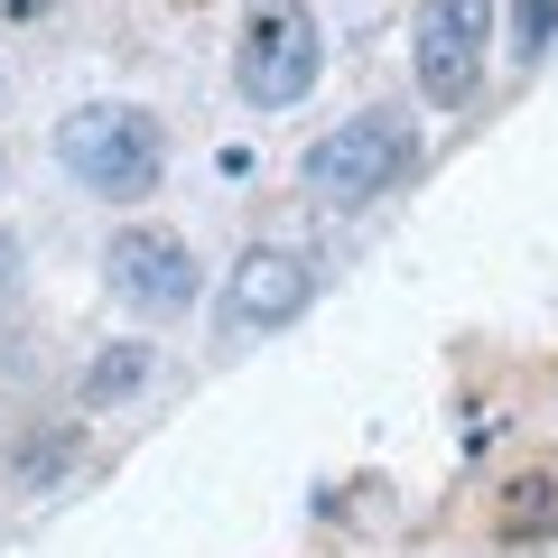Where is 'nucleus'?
Listing matches in <instances>:
<instances>
[{
    "mask_svg": "<svg viewBox=\"0 0 558 558\" xmlns=\"http://www.w3.org/2000/svg\"><path fill=\"white\" fill-rule=\"evenodd\" d=\"M410 168H418V121L410 112H354L326 140H307L299 186L317 205H373V196H391Z\"/></svg>",
    "mask_w": 558,
    "mask_h": 558,
    "instance_id": "nucleus-1",
    "label": "nucleus"
},
{
    "mask_svg": "<svg viewBox=\"0 0 558 558\" xmlns=\"http://www.w3.org/2000/svg\"><path fill=\"white\" fill-rule=\"evenodd\" d=\"M57 159H65L75 186H94V196H112V205H140L159 186V168H168V140H159V121L131 112V102H94V112L57 121Z\"/></svg>",
    "mask_w": 558,
    "mask_h": 558,
    "instance_id": "nucleus-2",
    "label": "nucleus"
},
{
    "mask_svg": "<svg viewBox=\"0 0 558 558\" xmlns=\"http://www.w3.org/2000/svg\"><path fill=\"white\" fill-rule=\"evenodd\" d=\"M317 65H326L317 10H307V0H252V20H242V57H233L242 102H260V112H289V102H307Z\"/></svg>",
    "mask_w": 558,
    "mask_h": 558,
    "instance_id": "nucleus-3",
    "label": "nucleus"
},
{
    "mask_svg": "<svg viewBox=\"0 0 558 558\" xmlns=\"http://www.w3.org/2000/svg\"><path fill=\"white\" fill-rule=\"evenodd\" d=\"M484 38H494V0H418V94L465 102L484 84Z\"/></svg>",
    "mask_w": 558,
    "mask_h": 558,
    "instance_id": "nucleus-4",
    "label": "nucleus"
},
{
    "mask_svg": "<svg viewBox=\"0 0 558 558\" xmlns=\"http://www.w3.org/2000/svg\"><path fill=\"white\" fill-rule=\"evenodd\" d=\"M102 260H112V289L140 317H186V307H196V252H186V233L131 223V233H112Z\"/></svg>",
    "mask_w": 558,
    "mask_h": 558,
    "instance_id": "nucleus-5",
    "label": "nucleus"
},
{
    "mask_svg": "<svg viewBox=\"0 0 558 558\" xmlns=\"http://www.w3.org/2000/svg\"><path fill=\"white\" fill-rule=\"evenodd\" d=\"M307 299H317V270H307L299 252H242L233 279H223V336H270V326L307 317Z\"/></svg>",
    "mask_w": 558,
    "mask_h": 558,
    "instance_id": "nucleus-6",
    "label": "nucleus"
},
{
    "mask_svg": "<svg viewBox=\"0 0 558 558\" xmlns=\"http://www.w3.org/2000/svg\"><path fill=\"white\" fill-rule=\"evenodd\" d=\"M494 521H502V539H549L558 531V475H512Z\"/></svg>",
    "mask_w": 558,
    "mask_h": 558,
    "instance_id": "nucleus-7",
    "label": "nucleus"
},
{
    "mask_svg": "<svg viewBox=\"0 0 558 558\" xmlns=\"http://www.w3.org/2000/svg\"><path fill=\"white\" fill-rule=\"evenodd\" d=\"M549 38H558V0H512V57L539 65V57H549Z\"/></svg>",
    "mask_w": 558,
    "mask_h": 558,
    "instance_id": "nucleus-8",
    "label": "nucleus"
},
{
    "mask_svg": "<svg viewBox=\"0 0 558 558\" xmlns=\"http://www.w3.org/2000/svg\"><path fill=\"white\" fill-rule=\"evenodd\" d=\"M140 373H149V354H131V344H121V354H102L94 373H84V400H112V391H131Z\"/></svg>",
    "mask_w": 558,
    "mask_h": 558,
    "instance_id": "nucleus-9",
    "label": "nucleus"
},
{
    "mask_svg": "<svg viewBox=\"0 0 558 558\" xmlns=\"http://www.w3.org/2000/svg\"><path fill=\"white\" fill-rule=\"evenodd\" d=\"M47 0H0V20H38Z\"/></svg>",
    "mask_w": 558,
    "mask_h": 558,
    "instance_id": "nucleus-10",
    "label": "nucleus"
}]
</instances>
